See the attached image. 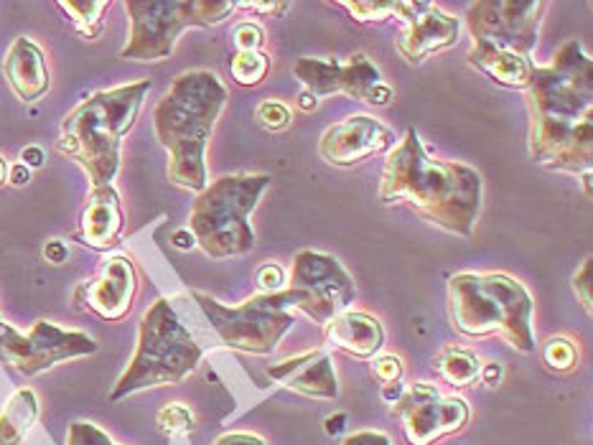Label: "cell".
Listing matches in <instances>:
<instances>
[{"instance_id":"cell-28","label":"cell","mask_w":593,"mask_h":445,"mask_svg":"<svg viewBox=\"0 0 593 445\" xmlns=\"http://www.w3.org/2000/svg\"><path fill=\"white\" fill-rule=\"evenodd\" d=\"M542 361L548 364L552 371H571L579 364V349L571 338L556 336L542 346Z\"/></svg>"},{"instance_id":"cell-38","label":"cell","mask_w":593,"mask_h":445,"mask_svg":"<svg viewBox=\"0 0 593 445\" xmlns=\"http://www.w3.org/2000/svg\"><path fill=\"white\" fill-rule=\"evenodd\" d=\"M341 445H393V443H389L387 435L380 431H360L354 435H347Z\"/></svg>"},{"instance_id":"cell-26","label":"cell","mask_w":593,"mask_h":445,"mask_svg":"<svg viewBox=\"0 0 593 445\" xmlns=\"http://www.w3.org/2000/svg\"><path fill=\"white\" fill-rule=\"evenodd\" d=\"M59 8L75 23L77 34L92 42L102 31V13L108 11V0H62Z\"/></svg>"},{"instance_id":"cell-17","label":"cell","mask_w":593,"mask_h":445,"mask_svg":"<svg viewBox=\"0 0 593 445\" xmlns=\"http://www.w3.org/2000/svg\"><path fill=\"white\" fill-rule=\"evenodd\" d=\"M267 377L281 382L288 390L316 400H337L339 382L334 361L327 352H304L267 369Z\"/></svg>"},{"instance_id":"cell-36","label":"cell","mask_w":593,"mask_h":445,"mask_svg":"<svg viewBox=\"0 0 593 445\" xmlns=\"http://www.w3.org/2000/svg\"><path fill=\"white\" fill-rule=\"evenodd\" d=\"M573 290L579 296V301L583 303V309L589 313L593 311V298H591V257H586L581 265V270L573 275Z\"/></svg>"},{"instance_id":"cell-10","label":"cell","mask_w":593,"mask_h":445,"mask_svg":"<svg viewBox=\"0 0 593 445\" xmlns=\"http://www.w3.org/2000/svg\"><path fill=\"white\" fill-rule=\"evenodd\" d=\"M97 349L100 344L85 331L59 329L52 321H36L26 334L11 326L0 331V364L21 371L23 377H36L56 364L89 356Z\"/></svg>"},{"instance_id":"cell-47","label":"cell","mask_w":593,"mask_h":445,"mask_svg":"<svg viewBox=\"0 0 593 445\" xmlns=\"http://www.w3.org/2000/svg\"><path fill=\"white\" fill-rule=\"evenodd\" d=\"M298 108H300V110H304V112H314L316 108H319V100H316V97H314V94H308V92H304V94H300V97H298Z\"/></svg>"},{"instance_id":"cell-27","label":"cell","mask_w":593,"mask_h":445,"mask_svg":"<svg viewBox=\"0 0 593 445\" xmlns=\"http://www.w3.org/2000/svg\"><path fill=\"white\" fill-rule=\"evenodd\" d=\"M232 79L242 87H257L271 71V56L263 52H238L230 62Z\"/></svg>"},{"instance_id":"cell-23","label":"cell","mask_w":593,"mask_h":445,"mask_svg":"<svg viewBox=\"0 0 593 445\" xmlns=\"http://www.w3.org/2000/svg\"><path fill=\"white\" fill-rule=\"evenodd\" d=\"M39 420L36 392L23 387L8 398L3 412H0V445H21L29 438L31 427Z\"/></svg>"},{"instance_id":"cell-22","label":"cell","mask_w":593,"mask_h":445,"mask_svg":"<svg viewBox=\"0 0 593 445\" xmlns=\"http://www.w3.org/2000/svg\"><path fill=\"white\" fill-rule=\"evenodd\" d=\"M341 92L354 100L377 104V108H385L395 97L393 89L382 82L380 69L370 62L367 54H354L349 56L347 64H341Z\"/></svg>"},{"instance_id":"cell-24","label":"cell","mask_w":593,"mask_h":445,"mask_svg":"<svg viewBox=\"0 0 593 445\" xmlns=\"http://www.w3.org/2000/svg\"><path fill=\"white\" fill-rule=\"evenodd\" d=\"M294 77L316 100L341 92V64L337 59H311V56H304V59L294 64Z\"/></svg>"},{"instance_id":"cell-1","label":"cell","mask_w":593,"mask_h":445,"mask_svg":"<svg viewBox=\"0 0 593 445\" xmlns=\"http://www.w3.org/2000/svg\"><path fill=\"white\" fill-rule=\"evenodd\" d=\"M530 156L548 171L589 176L593 166V67L579 42L560 46L525 87Z\"/></svg>"},{"instance_id":"cell-6","label":"cell","mask_w":593,"mask_h":445,"mask_svg":"<svg viewBox=\"0 0 593 445\" xmlns=\"http://www.w3.org/2000/svg\"><path fill=\"white\" fill-rule=\"evenodd\" d=\"M201 346L178 321L174 305L156 301L138 326V346L128 369L112 387L110 400L120 402L151 387L178 385L199 367Z\"/></svg>"},{"instance_id":"cell-37","label":"cell","mask_w":593,"mask_h":445,"mask_svg":"<svg viewBox=\"0 0 593 445\" xmlns=\"http://www.w3.org/2000/svg\"><path fill=\"white\" fill-rule=\"evenodd\" d=\"M234 8H242V11H253V13H267V15H281L288 11V3H273V0H242V3H234Z\"/></svg>"},{"instance_id":"cell-5","label":"cell","mask_w":593,"mask_h":445,"mask_svg":"<svg viewBox=\"0 0 593 445\" xmlns=\"http://www.w3.org/2000/svg\"><path fill=\"white\" fill-rule=\"evenodd\" d=\"M451 321L469 338L502 336L512 349L532 354L535 301L505 272H459L449 280Z\"/></svg>"},{"instance_id":"cell-49","label":"cell","mask_w":593,"mask_h":445,"mask_svg":"<svg viewBox=\"0 0 593 445\" xmlns=\"http://www.w3.org/2000/svg\"><path fill=\"white\" fill-rule=\"evenodd\" d=\"M3 326H6V323H3V319H0V331H3Z\"/></svg>"},{"instance_id":"cell-45","label":"cell","mask_w":593,"mask_h":445,"mask_svg":"<svg viewBox=\"0 0 593 445\" xmlns=\"http://www.w3.org/2000/svg\"><path fill=\"white\" fill-rule=\"evenodd\" d=\"M171 242H174V247L178 249H191L197 242H194V234L189 230H178L174 232V237H171Z\"/></svg>"},{"instance_id":"cell-18","label":"cell","mask_w":593,"mask_h":445,"mask_svg":"<svg viewBox=\"0 0 593 445\" xmlns=\"http://www.w3.org/2000/svg\"><path fill=\"white\" fill-rule=\"evenodd\" d=\"M123 230H125V214L118 191L112 189V186L92 189L83 214H79L77 240L89 249L108 253V249L118 245Z\"/></svg>"},{"instance_id":"cell-44","label":"cell","mask_w":593,"mask_h":445,"mask_svg":"<svg viewBox=\"0 0 593 445\" xmlns=\"http://www.w3.org/2000/svg\"><path fill=\"white\" fill-rule=\"evenodd\" d=\"M479 377H482L490 387H494L502 379V367L499 364H486V367H482V371H479Z\"/></svg>"},{"instance_id":"cell-40","label":"cell","mask_w":593,"mask_h":445,"mask_svg":"<svg viewBox=\"0 0 593 445\" xmlns=\"http://www.w3.org/2000/svg\"><path fill=\"white\" fill-rule=\"evenodd\" d=\"M215 445H265V441L253 433H227L222 438H217Z\"/></svg>"},{"instance_id":"cell-42","label":"cell","mask_w":593,"mask_h":445,"mask_svg":"<svg viewBox=\"0 0 593 445\" xmlns=\"http://www.w3.org/2000/svg\"><path fill=\"white\" fill-rule=\"evenodd\" d=\"M31 181V171L23 164L8 168V183L13 186H26Z\"/></svg>"},{"instance_id":"cell-39","label":"cell","mask_w":593,"mask_h":445,"mask_svg":"<svg viewBox=\"0 0 593 445\" xmlns=\"http://www.w3.org/2000/svg\"><path fill=\"white\" fill-rule=\"evenodd\" d=\"M44 257H46V263L62 265V263H67L69 249L62 240H52V242H46V245H44Z\"/></svg>"},{"instance_id":"cell-43","label":"cell","mask_w":593,"mask_h":445,"mask_svg":"<svg viewBox=\"0 0 593 445\" xmlns=\"http://www.w3.org/2000/svg\"><path fill=\"white\" fill-rule=\"evenodd\" d=\"M405 394V385L403 382H389V385H382V400L395 404L397 400H400Z\"/></svg>"},{"instance_id":"cell-9","label":"cell","mask_w":593,"mask_h":445,"mask_svg":"<svg viewBox=\"0 0 593 445\" xmlns=\"http://www.w3.org/2000/svg\"><path fill=\"white\" fill-rule=\"evenodd\" d=\"M191 296L212 323L219 342L234 352L255 356L273 354L296 323L290 311L298 309V293L290 288L278 293H257L240 305H224L199 290H194Z\"/></svg>"},{"instance_id":"cell-11","label":"cell","mask_w":593,"mask_h":445,"mask_svg":"<svg viewBox=\"0 0 593 445\" xmlns=\"http://www.w3.org/2000/svg\"><path fill=\"white\" fill-rule=\"evenodd\" d=\"M290 290L298 293V311L319 326H327L354 303V280L337 257L304 249L294 257Z\"/></svg>"},{"instance_id":"cell-21","label":"cell","mask_w":593,"mask_h":445,"mask_svg":"<svg viewBox=\"0 0 593 445\" xmlns=\"http://www.w3.org/2000/svg\"><path fill=\"white\" fill-rule=\"evenodd\" d=\"M469 64L482 71V75L490 77L492 82H497L502 87H512V89H525L535 69L530 56L505 52V48H494V46L476 44V42L471 44Z\"/></svg>"},{"instance_id":"cell-31","label":"cell","mask_w":593,"mask_h":445,"mask_svg":"<svg viewBox=\"0 0 593 445\" xmlns=\"http://www.w3.org/2000/svg\"><path fill=\"white\" fill-rule=\"evenodd\" d=\"M257 123L265 127V131L271 133H281L286 131V127L294 123V115H290V110L286 108L283 102H275V100H265L257 104Z\"/></svg>"},{"instance_id":"cell-46","label":"cell","mask_w":593,"mask_h":445,"mask_svg":"<svg viewBox=\"0 0 593 445\" xmlns=\"http://www.w3.org/2000/svg\"><path fill=\"white\" fill-rule=\"evenodd\" d=\"M344 423H347V415H341V412H339V415L327 418V433L329 435H339L341 431H344Z\"/></svg>"},{"instance_id":"cell-29","label":"cell","mask_w":593,"mask_h":445,"mask_svg":"<svg viewBox=\"0 0 593 445\" xmlns=\"http://www.w3.org/2000/svg\"><path fill=\"white\" fill-rule=\"evenodd\" d=\"M158 431L166 435H186L194 431V415L184 404H168L158 412Z\"/></svg>"},{"instance_id":"cell-4","label":"cell","mask_w":593,"mask_h":445,"mask_svg":"<svg viewBox=\"0 0 593 445\" xmlns=\"http://www.w3.org/2000/svg\"><path fill=\"white\" fill-rule=\"evenodd\" d=\"M149 92V79L102 89L64 118L56 151L85 168L92 189L112 186V178L120 171V145L133 131Z\"/></svg>"},{"instance_id":"cell-33","label":"cell","mask_w":593,"mask_h":445,"mask_svg":"<svg viewBox=\"0 0 593 445\" xmlns=\"http://www.w3.org/2000/svg\"><path fill=\"white\" fill-rule=\"evenodd\" d=\"M232 42L238 46V52H260V46L265 44V34L263 29L257 26V23H240L238 29H234Z\"/></svg>"},{"instance_id":"cell-48","label":"cell","mask_w":593,"mask_h":445,"mask_svg":"<svg viewBox=\"0 0 593 445\" xmlns=\"http://www.w3.org/2000/svg\"><path fill=\"white\" fill-rule=\"evenodd\" d=\"M8 181V164H6V158L0 156V186H3Z\"/></svg>"},{"instance_id":"cell-20","label":"cell","mask_w":593,"mask_h":445,"mask_svg":"<svg viewBox=\"0 0 593 445\" xmlns=\"http://www.w3.org/2000/svg\"><path fill=\"white\" fill-rule=\"evenodd\" d=\"M327 344L356 359H372L385 344V329L370 313L344 311L323 326Z\"/></svg>"},{"instance_id":"cell-14","label":"cell","mask_w":593,"mask_h":445,"mask_svg":"<svg viewBox=\"0 0 593 445\" xmlns=\"http://www.w3.org/2000/svg\"><path fill=\"white\" fill-rule=\"evenodd\" d=\"M395 15L403 21V31L397 36V52L405 62L418 64L446 48L457 46L461 23L446 13L436 3L426 0H395Z\"/></svg>"},{"instance_id":"cell-16","label":"cell","mask_w":593,"mask_h":445,"mask_svg":"<svg viewBox=\"0 0 593 445\" xmlns=\"http://www.w3.org/2000/svg\"><path fill=\"white\" fill-rule=\"evenodd\" d=\"M395 148V133L370 115H352L327 127L319 141V156L329 166H354Z\"/></svg>"},{"instance_id":"cell-25","label":"cell","mask_w":593,"mask_h":445,"mask_svg":"<svg viewBox=\"0 0 593 445\" xmlns=\"http://www.w3.org/2000/svg\"><path fill=\"white\" fill-rule=\"evenodd\" d=\"M433 369L441 375L443 382L453 387H469L479 379L482 361L474 352L461 349V346H446L433 359Z\"/></svg>"},{"instance_id":"cell-15","label":"cell","mask_w":593,"mask_h":445,"mask_svg":"<svg viewBox=\"0 0 593 445\" xmlns=\"http://www.w3.org/2000/svg\"><path fill=\"white\" fill-rule=\"evenodd\" d=\"M135 293L138 272L133 260L125 255H112L92 280L75 290V303L102 321H123L133 309Z\"/></svg>"},{"instance_id":"cell-34","label":"cell","mask_w":593,"mask_h":445,"mask_svg":"<svg viewBox=\"0 0 593 445\" xmlns=\"http://www.w3.org/2000/svg\"><path fill=\"white\" fill-rule=\"evenodd\" d=\"M372 375H375V379H380L382 385L400 382V377H403L400 356H395V354L380 356V359H375V364H372Z\"/></svg>"},{"instance_id":"cell-12","label":"cell","mask_w":593,"mask_h":445,"mask_svg":"<svg viewBox=\"0 0 593 445\" xmlns=\"http://www.w3.org/2000/svg\"><path fill=\"white\" fill-rule=\"evenodd\" d=\"M542 11L540 0H479L469 5L466 26L476 44L530 56L538 46Z\"/></svg>"},{"instance_id":"cell-35","label":"cell","mask_w":593,"mask_h":445,"mask_svg":"<svg viewBox=\"0 0 593 445\" xmlns=\"http://www.w3.org/2000/svg\"><path fill=\"white\" fill-rule=\"evenodd\" d=\"M255 280L263 293H278V290H283V282H286V275H283V267L265 263L260 265Z\"/></svg>"},{"instance_id":"cell-3","label":"cell","mask_w":593,"mask_h":445,"mask_svg":"<svg viewBox=\"0 0 593 445\" xmlns=\"http://www.w3.org/2000/svg\"><path fill=\"white\" fill-rule=\"evenodd\" d=\"M227 102V87L215 71L194 69L171 82L153 110V125L168 151V181L201 193L207 189L205 151Z\"/></svg>"},{"instance_id":"cell-13","label":"cell","mask_w":593,"mask_h":445,"mask_svg":"<svg viewBox=\"0 0 593 445\" xmlns=\"http://www.w3.org/2000/svg\"><path fill=\"white\" fill-rule=\"evenodd\" d=\"M393 415L403 420L405 441L410 445H433L446 435L459 433L469 423V404L461 398H443L438 387L418 382L405 387L393 404Z\"/></svg>"},{"instance_id":"cell-2","label":"cell","mask_w":593,"mask_h":445,"mask_svg":"<svg viewBox=\"0 0 593 445\" xmlns=\"http://www.w3.org/2000/svg\"><path fill=\"white\" fill-rule=\"evenodd\" d=\"M482 197L484 183L476 168L433 158L413 127L387 153L380 181L382 204H408L426 222L471 237L482 214Z\"/></svg>"},{"instance_id":"cell-19","label":"cell","mask_w":593,"mask_h":445,"mask_svg":"<svg viewBox=\"0 0 593 445\" xmlns=\"http://www.w3.org/2000/svg\"><path fill=\"white\" fill-rule=\"evenodd\" d=\"M3 77L21 102H36L48 92V67L42 46L19 36L3 59Z\"/></svg>"},{"instance_id":"cell-7","label":"cell","mask_w":593,"mask_h":445,"mask_svg":"<svg viewBox=\"0 0 593 445\" xmlns=\"http://www.w3.org/2000/svg\"><path fill=\"white\" fill-rule=\"evenodd\" d=\"M273 183L265 174L219 176L207 183L191 207L189 232L194 242L215 260L248 255L255 247V230L250 214Z\"/></svg>"},{"instance_id":"cell-8","label":"cell","mask_w":593,"mask_h":445,"mask_svg":"<svg viewBox=\"0 0 593 445\" xmlns=\"http://www.w3.org/2000/svg\"><path fill=\"white\" fill-rule=\"evenodd\" d=\"M130 38L120 52L128 62H164L186 29H209L234 11L232 0H128Z\"/></svg>"},{"instance_id":"cell-30","label":"cell","mask_w":593,"mask_h":445,"mask_svg":"<svg viewBox=\"0 0 593 445\" xmlns=\"http://www.w3.org/2000/svg\"><path fill=\"white\" fill-rule=\"evenodd\" d=\"M339 8H344L354 15L356 21L370 23V21H385L389 15H395V0H362V3H339Z\"/></svg>"},{"instance_id":"cell-41","label":"cell","mask_w":593,"mask_h":445,"mask_svg":"<svg viewBox=\"0 0 593 445\" xmlns=\"http://www.w3.org/2000/svg\"><path fill=\"white\" fill-rule=\"evenodd\" d=\"M44 160H46L44 158V151L39 148V145H29V148L21 151V164L26 166L29 171H31V168H42Z\"/></svg>"},{"instance_id":"cell-32","label":"cell","mask_w":593,"mask_h":445,"mask_svg":"<svg viewBox=\"0 0 593 445\" xmlns=\"http://www.w3.org/2000/svg\"><path fill=\"white\" fill-rule=\"evenodd\" d=\"M67 445H118V443H112L110 435L105 433L102 427H97L95 423L77 420V423L69 425Z\"/></svg>"}]
</instances>
